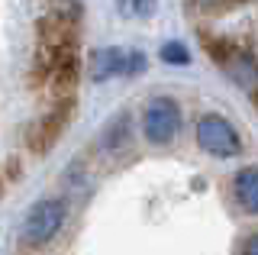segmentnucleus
I'll return each mask as SVG.
<instances>
[{
	"instance_id": "obj_1",
	"label": "nucleus",
	"mask_w": 258,
	"mask_h": 255,
	"mask_svg": "<svg viewBox=\"0 0 258 255\" xmlns=\"http://www.w3.org/2000/svg\"><path fill=\"white\" fill-rule=\"evenodd\" d=\"M61 226H64V204L52 197V201H36L29 207L20 233L26 245H45L58 236Z\"/></svg>"
},
{
	"instance_id": "obj_2",
	"label": "nucleus",
	"mask_w": 258,
	"mask_h": 255,
	"mask_svg": "<svg viewBox=\"0 0 258 255\" xmlns=\"http://www.w3.org/2000/svg\"><path fill=\"white\" fill-rule=\"evenodd\" d=\"M197 142H200L204 152L216 155V158H232V155H239V149H242L239 133L232 130V123H229V119H223L220 113L200 116V123H197Z\"/></svg>"
},
{
	"instance_id": "obj_3",
	"label": "nucleus",
	"mask_w": 258,
	"mask_h": 255,
	"mask_svg": "<svg viewBox=\"0 0 258 255\" xmlns=\"http://www.w3.org/2000/svg\"><path fill=\"white\" fill-rule=\"evenodd\" d=\"M142 123H145L149 142L165 146V142H171L177 136V130H181V110H177V103L171 97H155V100H149V107H145Z\"/></svg>"
},
{
	"instance_id": "obj_4",
	"label": "nucleus",
	"mask_w": 258,
	"mask_h": 255,
	"mask_svg": "<svg viewBox=\"0 0 258 255\" xmlns=\"http://www.w3.org/2000/svg\"><path fill=\"white\" fill-rule=\"evenodd\" d=\"M145 68L142 52L133 49H97L91 55V78L94 81H107L116 75H139Z\"/></svg>"
},
{
	"instance_id": "obj_5",
	"label": "nucleus",
	"mask_w": 258,
	"mask_h": 255,
	"mask_svg": "<svg viewBox=\"0 0 258 255\" xmlns=\"http://www.w3.org/2000/svg\"><path fill=\"white\" fill-rule=\"evenodd\" d=\"M226 75L232 78L239 87H245V91H258V61L252 58L248 52H232L226 55Z\"/></svg>"
},
{
	"instance_id": "obj_6",
	"label": "nucleus",
	"mask_w": 258,
	"mask_h": 255,
	"mask_svg": "<svg viewBox=\"0 0 258 255\" xmlns=\"http://www.w3.org/2000/svg\"><path fill=\"white\" fill-rule=\"evenodd\" d=\"M232 194L245 213H258V168H242L232 178Z\"/></svg>"
},
{
	"instance_id": "obj_7",
	"label": "nucleus",
	"mask_w": 258,
	"mask_h": 255,
	"mask_svg": "<svg viewBox=\"0 0 258 255\" xmlns=\"http://www.w3.org/2000/svg\"><path fill=\"white\" fill-rule=\"evenodd\" d=\"M123 142H129V116H116V119H113V126L107 130V136H103V146L119 149Z\"/></svg>"
},
{
	"instance_id": "obj_8",
	"label": "nucleus",
	"mask_w": 258,
	"mask_h": 255,
	"mask_svg": "<svg viewBox=\"0 0 258 255\" xmlns=\"http://www.w3.org/2000/svg\"><path fill=\"white\" fill-rule=\"evenodd\" d=\"M158 55H161V61H168V65H187L190 61V52H187L184 42H165Z\"/></svg>"
},
{
	"instance_id": "obj_9",
	"label": "nucleus",
	"mask_w": 258,
	"mask_h": 255,
	"mask_svg": "<svg viewBox=\"0 0 258 255\" xmlns=\"http://www.w3.org/2000/svg\"><path fill=\"white\" fill-rule=\"evenodd\" d=\"M133 10L139 13V17H149V13L155 10V0H133Z\"/></svg>"
},
{
	"instance_id": "obj_10",
	"label": "nucleus",
	"mask_w": 258,
	"mask_h": 255,
	"mask_svg": "<svg viewBox=\"0 0 258 255\" xmlns=\"http://www.w3.org/2000/svg\"><path fill=\"white\" fill-rule=\"evenodd\" d=\"M242 255H258V233L248 236L245 242H242Z\"/></svg>"
},
{
	"instance_id": "obj_11",
	"label": "nucleus",
	"mask_w": 258,
	"mask_h": 255,
	"mask_svg": "<svg viewBox=\"0 0 258 255\" xmlns=\"http://www.w3.org/2000/svg\"><path fill=\"white\" fill-rule=\"evenodd\" d=\"M197 4L210 10V7H226V4H236V0H197Z\"/></svg>"
}]
</instances>
